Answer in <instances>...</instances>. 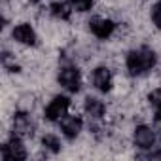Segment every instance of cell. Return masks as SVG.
Listing matches in <instances>:
<instances>
[{
  "label": "cell",
  "mask_w": 161,
  "mask_h": 161,
  "mask_svg": "<svg viewBox=\"0 0 161 161\" xmlns=\"http://www.w3.org/2000/svg\"><path fill=\"white\" fill-rule=\"evenodd\" d=\"M91 80H93L95 89H99L101 93H108L112 89V86H114V76H112L108 66H97L93 70Z\"/></svg>",
  "instance_id": "cell-6"
},
{
  "label": "cell",
  "mask_w": 161,
  "mask_h": 161,
  "mask_svg": "<svg viewBox=\"0 0 161 161\" xmlns=\"http://www.w3.org/2000/svg\"><path fill=\"white\" fill-rule=\"evenodd\" d=\"M42 146H44V150H47V152H51V153L61 152V140H59L55 135H46V136L42 138Z\"/></svg>",
  "instance_id": "cell-13"
},
{
  "label": "cell",
  "mask_w": 161,
  "mask_h": 161,
  "mask_svg": "<svg viewBox=\"0 0 161 161\" xmlns=\"http://www.w3.org/2000/svg\"><path fill=\"white\" fill-rule=\"evenodd\" d=\"M89 31L99 38V40H106L114 34L116 31V23L112 19H106V17H95L89 21Z\"/></svg>",
  "instance_id": "cell-7"
},
{
  "label": "cell",
  "mask_w": 161,
  "mask_h": 161,
  "mask_svg": "<svg viewBox=\"0 0 161 161\" xmlns=\"http://www.w3.org/2000/svg\"><path fill=\"white\" fill-rule=\"evenodd\" d=\"M49 12H51V15L55 17V19H61V21H66V19H70V15H72V6H70V2H63V0H57V2H53L51 6H49Z\"/></svg>",
  "instance_id": "cell-12"
},
{
  "label": "cell",
  "mask_w": 161,
  "mask_h": 161,
  "mask_svg": "<svg viewBox=\"0 0 161 161\" xmlns=\"http://www.w3.org/2000/svg\"><path fill=\"white\" fill-rule=\"evenodd\" d=\"M12 36H14L15 42L23 44V46H36V40H38L36 31H34L29 23H19L17 27H14Z\"/></svg>",
  "instance_id": "cell-10"
},
{
  "label": "cell",
  "mask_w": 161,
  "mask_h": 161,
  "mask_svg": "<svg viewBox=\"0 0 161 161\" xmlns=\"http://www.w3.org/2000/svg\"><path fill=\"white\" fill-rule=\"evenodd\" d=\"M2 159H6V161H23V159H27V150L23 146L21 136L14 135L2 146Z\"/></svg>",
  "instance_id": "cell-4"
},
{
  "label": "cell",
  "mask_w": 161,
  "mask_h": 161,
  "mask_svg": "<svg viewBox=\"0 0 161 161\" xmlns=\"http://www.w3.org/2000/svg\"><path fill=\"white\" fill-rule=\"evenodd\" d=\"M57 80H59V84L70 93H78L80 87H82V74H80V70L76 66H63L59 70Z\"/></svg>",
  "instance_id": "cell-2"
},
{
  "label": "cell",
  "mask_w": 161,
  "mask_h": 161,
  "mask_svg": "<svg viewBox=\"0 0 161 161\" xmlns=\"http://www.w3.org/2000/svg\"><path fill=\"white\" fill-rule=\"evenodd\" d=\"M153 121H155V131H159V135H161V112H155Z\"/></svg>",
  "instance_id": "cell-17"
},
{
  "label": "cell",
  "mask_w": 161,
  "mask_h": 161,
  "mask_svg": "<svg viewBox=\"0 0 161 161\" xmlns=\"http://www.w3.org/2000/svg\"><path fill=\"white\" fill-rule=\"evenodd\" d=\"M155 61H157L155 53L150 47H138V49H133L127 53L125 66L131 76H142L155 66Z\"/></svg>",
  "instance_id": "cell-1"
},
{
  "label": "cell",
  "mask_w": 161,
  "mask_h": 161,
  "mask_svg": "<svg viewBox=\"0 0 161 161\" xmlns=\"http://www.w3.org/2000/svg\"><path fill=\"white\" fill-rule=\"evenodd\" d=\"M14 135L21 138H29L34 135V123L27 112H17L14 116Z\"/></svg>",
  "instance_id": "cell-8"
},
{
  "label": "cell",
  "mask_w": 161,
  "mask_h": 161,
  "mask_svg": "<svg viewBox=\"0 0 161 161\" xmlns=\"http://www.w3.org/2000/svg\"><path fill=\"white\" fill-rule=\"evenodd\" d=\"M133 142L140 150H152L155 144V131L148 125H136L133 133Z\"/></svg>",
  "instance_id": "cell-5"
},
{
  "label": "cell",
  "mask_w": 161,
  "mask_h": 161,
  "mask_svg": "<svg viewBox=\"0 0 161 161\" xmlns=\"http://www.w3.org/2000/svg\"><path fill=\"white\" fill-rule=\"evenodd\" d=\"M148 103H150V106H152L155 112H161V87L153 89V91L148 95Z\"/></svg>",
  "instance_id": "cell-15"
},
{
  "label": "cell",
  "mask_w": 161,
  "mask_h": 161,
  "mask_svg": "<svg viewBox=\"0 0 161 161\" xmlns=\"http://www.w3.org/2000/svg\"><path fill=\"white\" fill-rule=\"evenodd\" d=\"M152 21H153V25L161 31V2H157V4L152 6Z\"/></svg>",
  "instance_id": "cell-16"
},
{
  "label": "cell",
  "mask_w": 161,
  "mask_h": 161,
  "mask_svg": "<svg viewBox=\"0 0 161 161\" xmlns=\"http://www.w3.org/2000/svg\"><path fill=\"white\" fill-rule=\"evenodd\" d=\"M84 110L91 119H103V116L106 114V104L97 97H87L86 104H84Z\"/></svg>",
  "instance_id": "cell-11"
},
{
  "label": "cell",
  "mask_w": 161,
  "mask_h": 161,
  "mask_svg": "<svg viewBox=\"0 0 161 161\" xmlns=\"http://www.w3.org/2000/svg\"><path fill=\"white\" fill-rule=\"evenodd\" d=\"M68 108H70V99L64 97V95H57L53 97V101L46 106V119L47 121H61L66 114H68Z\"/></svg>",
  "instance_id": "cell-3"
},
{
  "label": "cell",
  "mask_w": 161,
  "mask_h": 161,
  "mask_svg": "<svg viewBox=\"0 0 161 161\" xmlns=\"http://www.w3.org/2000/svg\"><path fill=\"white\" fill-rule=\"evenodd\" d=\"M70 6L74 12H80V14H84V12H89L93 8V0H68Z\"/></svg>",
  "instance_id": "cell-14"
},
{
  "label": "cell",
  "mask_w": 161,
  "mask_h": 161,
  "mask_svg": "<svg viewBox=\"0 0 161 161\" xmlns=\"http://www.w3.org/2000/svg\"><path fill=\"white\" fill-rule=\"evenodd\" d=\"M82 127H84V119L80 118V116H76V114H66V116L61 119V131H63V135H64L66 138H70V140L80 135Z\"/></svg>",
  "instance_id": "cell-9"
},
{
  "label": "cell",
  "mask_w": 161,
  "mask_h": 161,
  "mask_svg": "<svg viewBox=\"0 0 161 161\" xmlns=\"http://www.w3.org/2000/svg\"><path fill=\"white\" fill-rule=\"evenodd\" d=\"M29 4H36V2H40V0H27Z\"/></svg>",
  "instance_id": "cell-18"
}]
</instances>
